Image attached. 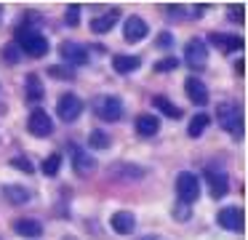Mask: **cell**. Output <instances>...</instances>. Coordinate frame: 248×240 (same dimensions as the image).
<instances>
[{
    "label": "cell",
    "instance_id": "6da1fadb",
    "mask_svg": "<svg viewBox=\"0 0 248 240\" xmlns=\"http://www.w3.org/2000/svg\"><path fill=\"white\" fill-rule=\"evenodd\" d=\"M19 46V51L27 53V56H46L48 53V40H46V35H40L38 30H32V27H19L16 30V40H14Z\"/></svg>",
    "mask_w": 248,
    "mask_h": 240
},
{
    "label": "cell",
    "instance_id": "7a4b0ae2",
    "mask_svg": "<svg viewBox=\"0 0 248 240\" xmlns=\"http://www.w3.org/2000/svg\"><path fill=\"white\" fill-rule=\"evenodd\" d=\"M216 120H219V126L224 128L235 142L243 139V112H240L237 104H230V101L219 104L216 107Z\"/></svg>",
    "mask_w": 248,
    "mask_h": 240
},
{
    "label": "cell",
    "instance_id": "3957f363",
    "mask_svg": "<svg viewBox=\"0 0 248 240\" xmlns=\"http://www.w3.org/2000/svg\"><path fill=\"white\" fill-rule=\"evenodd\" d=\"M176 195L184 206H192L200 195V179L192 174V171H182L176 176Z\"/></svg>",
    "mask_w": 248,
    "mask_h": 240
},
{
    "label": "cell",
    "instance_id": "277c9868",
    "mask_svg": "<svg viewBox=\"0 0 248 240\" xmlns=\"http://www.w3.org/2000/svg\"><path fill=\"white\" fill-rule=\"evenodd\" d=\"M93 112H96L102 120L115 123V120H120V115H123V101H120L118 96H109V94L96 96V99H93Z\"/></svg>",
    "mask_w": 248,
    "mask_h": 240
},
{
    "label": "cell",
    "instance_id": "5b68a950",
    "mask_svg": "<svg viewBox=\"0 0 248 240\" xmlns=\"http://www.w3.org/2000/svg\"><path fill=\"white\" fill-rule=\"evenodd\" d=\"M184 62H187L192 69H203L205 64H208V48H205V40H200V37L187 40V46H184Z\"/></svg>",
    "mask_w": 248,
    "mask_h": 240
},
{
    "label": "cell",
    "instance_id": "8992f818",
    "mask_svg": "<svg viewBox=\"0 0 248 240\" xmlns=\"http://www.w3.org/2000/svg\"><path fill=\"white\" fill-rule=\"evenodd\" d=\"M56 115L64 123H75L78 117L83 115V101L78 99L75 94H64L59 101H56Z\"/></svg>",
    "mask_w": 248,
    "mask_h": 240
},
{
    "label": "cell",
    "instance_id": "52a82bcc",
    "mask_svg": "<svg viewBox=\"0 0 248 240\" xmlns=\"http://www.w3.org/2000/svg\"><path fill=\"white\" fill-rule=\"evenodd\" d=\"M27 128L32 136L38 139H46L54 133V120H51V115L46 110H32L30 112V120H27Z\"/></svg>",
    "mask_w": 248,
    "mask_h": 240
},
{
    "label": "cell",
    "instance_id": "ba28073f",
    "mask_svg": "<svg viewBox=\"0 0 248 240\" xmlns=\"http://www.w3.org/2000/svg\"><path fill=\"white\" fill-rule=\"evenodd\" d=\"M59 53L67 64H75V67H80V64L88 62V48L80 46V43H75V40H64L59 46Z\"/></svg>",
    "mask_w": 248,
    "mask_h": 240
},
{
    "label": "cell",
    "instance_id": "9c48e42d",
    "mask_svg": "<svg viewBox=\"0 0 248 240\" xmlns=\"http://www.w3.org/2000/svg\"><path fill=\"white\" fill-rule=\"evenodd\" d=\"M243 219H246L243 208L230 206V208H221L219 216H216V222H219L224 229H230V232H243V227H246V224H243Z\"/></svg>",
    "mask_w": 248,
    "mask_h": 240
},
{
    "label": "cell",
    "instance_id": "30bf717a",
    "mask_svg": "<svg viewBox=\"0 0 248 240\" xmlns=\"http://www.w3.org/2000/svg\"><path fill=\"white\" fill-rule=\"evenodd\" d=\"M205 179H208V187H211V195L214 197H224L227 195L230 181H227L224 168H214V165H208V168H205Z\"/></svg>",
    "mask_w": 248,
    "mask_h": 240
},
{
    "label": "cell",
    "instance_id": "8fae6325",
    "mask_svg": "<svg viewBox=\"0 0 248 240\" xmlns=\"http://www.w3.org/2000/svg\"><path fill=\"white\" fill-rule=\"evenodd\" d=\"M147 21L141 19V16H128L125 19V30H123V37H125V43H139V40H144L147 37Z\"/></svg>",
    "mask_w": 248,
    "mask_h": 240
},
{
    "label": "cell",
    "instance_id": "7c38bea8",
    "mask_svg": "<svg viewBox=\"0 0 248 240\" xmlns=\"http://www.w3.org/2000/svg\"><path fill=\"white\" fill-rule=\"evenodd\" d=\"M109 227L118 235H131L136 229V216L131 211H115L112 219H109Z\"/></svg>",
    "mask_w": 248,
    "mask_h": 240
},
{
    "label": "cell",
    "instance_id": "4fadbf2b",
    "mask_svg": "<svg viewBox=\"0 0 248 240\" xmlns=\"http://www.w3.org/2000/svg\"><path fill=\"white\" fill-rule=\"evenodd\" d=\"M184 91H187V96L192 99V104H198V107L208 104V88H205V83L200 78H187Z\"/></svg>",
    "mask_w": 248,
    "mask_h": 240
},
{
    "label": "cell",
    "instance_id": "5bb4252c",
    "mask_svg": "<svg viewBox=\"0 0 248 240\" xmlns=\"http://www.w3.org/2000/svg\"><path fill=\"white\" fill-rule=\"evenodd\" d=\"M72 165H75V171L80 176H88V174H93V171H96V160H93L86 149H80V147L72 149Z\"/></svg>",
    "mask_w": 248,
    "mask_h": 240
},
{
    "label": "cell",
    "instance_id": "9a60e30c",
    "mask_svg": "<svg viewBox=\"0 0 248 240\" xmlns=\"http://www.w3.org/2000/svg\"><path fill=\"white\" fill-rule=\"evenodd\" d=\"M14 232L22 238H40L43 235V224L38 219H16L14 222Z\"/></svg>",
    "mask_w": 248,
    "mask_h": 240
},
{
    "label": "cell",
    "instance_id": "2e32d148",
    "mask_svg": "<svg viewBox=\"0 0 248 240\" xmlns=\"http://www.w3.org/2000/svg\"><path fill=\"white\" fill-rule=\"evenodd\" d=\"M118 19H120V11L112 8V11H107V14L96 16V19L91 21V30L96 32V35H104V32H109L115 24H118Z\"/></svg>",
    "mask_w": 248,
    "mask_h": 240
},
{
    "label": "cell",
    "instance_id": "e0dca14e",
    "mask_svg": "<svg viewBox=\"0 0 248 240\" xmlns=\"http://www.w3.org/2000/svg\"><path fill=\"white\" fill-rule=\"evenodd\" d=\"M211 43H214V46H219L221 51L224 53H232V51H243V46H246V43H243V37H237V35H211Z\"/></svg>",
    "mask_w": 248,
    "mask_h": 240
},
{
    "label": "cell",
    "instance_id": "ac0fdd59",
    "mask_svg": "<svg viewBox=\"0 0 248 240\" xmlns=\"http://www.w3.org/2000/svg\"><path fill=\"white\" fill-rule=\"evenodd\" d=\"M109 176L112 179H125V181H136L144 176V168H139V165H128V163H120V165H112L109 168Z\"/></svg>",
    "mask_w": 248,
    "mask_h": 240
},
{
    "label": "cell",
    "instance_id": "d6986e66",
    "mask_svg": "<svg viewBox=\"0 0 248 240\" xmlns=\"http://www.w3.org/2000/svg\"><path fill=\"white\" fill-rule=\"evenodd\" d=\"M112 67H115V72H120V75H131V72H136V69L141 67V59L139 56H112Z\"/></svg>",
    "mask_w": 248,
    "mask_h": 240
},
{
    "label": "cell",
    "instance_id": "ffe728a7",
    "mask_svg": "<svg viewBox=\"0 0 248 240\" xmlns=\"http://www.w3.org/2000/svg\"><path fill=\"white\" fill-rule=\"evenodd\" d=\"M136 131H139V136H155V133L160 131L157 115H139L136 117Z\"/></svg>",
    "mask_w": 248,
    "mask_h": 240
},
{
    "label": "cell",
    "instance_id": "44dd1931",
    "mask_svg": "<svg viewBox=\"0 0 248 240\" xmlns=\"http://www.w3.org/2000/svg\"><path fill=\"white\" fill-rule=\"evenodd\" d=\"M3 195H6L8 203H14V206H24V203L32 200V192L24 190V187H16V184H6L3 187Z\"/></svg>",
    "mask_w": 248,
    "mask_h": 240
},
{
    "label": "cell",
    "instance_id": "7402d4cb",
    "mask_svg": "<svg viewBox=\"0 0 248 240\" xmlns=\"http://www.w3.org/2000/svg\"><path fill=\"white\" fill-rule=\"evenodd\" d=\"M152 104H155L157 110L163 112V115L173 117V120H179V117H182V110H179V107L173 104V101H168L166 96H155V99H152Z\"/></svg>",
    "mask_w": 248,
    "mask_h": 240
},
{
    "label": "cell",
    "instance_id": "603a6c76",
    "mask_svg": "<svg viewBox=\"0 0 248 240\" xmlns=\"http://www.w3.org/2000/svg\"><path fill=\"white\" fill-rule=\"evenodd\" d=\"M27 99L30 101H40L43 99V85H40V78L38 75H27Z\"/></svg>",
    "mask_w": 248,
    "mask_h": 240
},
{
    "label": "cell",
    "instance_id": "cb8c5ba5",
    "mask_svg": "<svg viewBox=\"0 0 248 240\" xmlns=\"http://www.w3.org/2000/svg\"><path fill=\"white\" fill-rule=\"evenodd\" d=\"M208 123H211L208 115H203V112H200V115H195L192 123H189V136H192V139H200V136H203V131L208 128Z\"/></svg>",
    "mask_w": 248,
    "mask_h": 240
},
{
    "label": "cell",
    "instance_id": "d4e9b609",
    "mask_svg": "<svg viewBox=\"0 0 248 240\" xmlns=\"http://www.w3.org/2000/svg\"><path fill=\"white\" fill-rule=\"evenodd\" d=\"M88 144H91L93 149H107L109 147V136L102 131V128H93V131L88 133Z\"/></svg>",
    "mask_w": 248,
    "mask_h": 240
},
{
    "label": "cell",
    "instance_id": "484cf974",
    "mask_svg": "<svg viewBox=\"0 0 248 240\" xmlns=\"http://www.w3.org/2000/svg\"><path fill=\"white\" fill-rule=\"evenodd\" d=\"M59 168H62V155L59 152L48 155V158L43 160V174L46 176H56V174H59Z\"/></svg>",
    "mask_w": 248,
    "mask_h": 240
},
{
    "label": "cell",
    "instance_id": "4316f807",
    "mask_svg": "<svg viewBox=\"0 0 248 240\" xmlns=\"http://www.w3.org/2000/svg\"><path fill=\"white\" fill-rule=\"evenodd\" d=\"M48 75L56 80H75V72H72L70 67H62V64H54V67H48Z\"/></svg>",
    "mask_w": 248,
    "mask_h": 240
},
{
    "label": "cell",
    "instance_id": "83f0119b",
    "mask_svg": "<svg viewBox=\"0 0 248 240\" xmlns=\"http://www.w3.org/2000/svg\"><path fill=\"white\" fill-rule=\"evenodd\" d=\"M22 56H24V53L19 51V46H16V43H8V46L3 48V59H6L8 64H16Z\"/></svg>",
    "mask_w": 248,
    "mask_h": 240
},
{
    "label": "cell",
    "instance_id": "f1b7e54d",
    "mask_svg": "<svg viewBox=\"0 0 248 240\" xmlns=\"http://www.w3.org/2000/svg\"><path fill=\"white\" fill-rule=\"evenodd\" d=\"M80 8H83V5H78V3L67 5L64 19H67V24H70V27H78V24H80Z\"/></svg>",
    "mask_w": 248,
    "mask_h": 240
},
{
    "label": "cell",
    "instance_id": "f546056e",
    "mask_svg": "<svg viewBox=\"0 0 248 240\" xmlns=\"http://www.w3.org/2000/svg\"><path fill=\"white\" fill-rule=\"evenodd\" d=\"M176 59L173 56H168V59H160V62L155 64V72H171V69H176Z\"/></svg>",
    "mask_w": 248,
    "mask_h": 240
},
{
    "label": "cell",
    "instance_id": "4dcf8cb0",
    "mask_svg": "<svg viewBox=\"0 0 248 240\" xmlns=\"http://www.w3.org/2000/svg\"><path fill=\"white\" fill-rule=\"evenodd\" d=\"M11 165H14V168H19V171H24V174H32V163H30L27 158H14Z\"/></svg>",
    "mask_w": 248,
    "mask_h": 240
},
{
    "label": "cell",
    "instance_id": "1f68e13d",
    "mask_svg": "<svg viewBox=\"0 0 248 240\" xmlns=\"http://www.w3.org/2000/svg\"><path fill=\"white\" fill-rule=\"evenodd\" d=\"M230 19L243 21V5H230Z\"/></svg>",
    "mask_w": 248,
    "mask_h": 240
},
{
    "label": "cell",
    "instance_id": "d6a6232c",
    "mask_svg": "<svg viewBox=\"0 0 248 240\" xmlns=\"http://www.w3.org/2000/svg\"><path fill=\"white\" fill-rule=\"evenodd\" d=\"M243 69H246V62H243V59H237V64H235V72H237V75H243Z\"/></svg>",
    "mask_w": 248,
    "mask_h": 240
},
{
    "label": "cell",
    "instance_id": "836d02e7",
    "mask_svg": "<svg viewBox=\"0 0 248 240\" xmlns=\"http://www.w3.org/2000/svg\"><path fill=\"white\" fill-rule=\"evenodd\" d=\"M141 240H166V238H160V235H147V238H141Z\"/></svg>",
    "mask_w": 248,
    "mask_h": 240
},
{
    "label": "cell",
    "instance_id": "e575fe53",
    "mask_svg": "<svg viewBox=\"0 0 248 240\" xmlns=\"http://www.w3.org/2000/svg\"><path fill=\"white\" fill-rule=\"evenodd\" d=\"M3 16H6V11H3V5H0V24H3Z\"/></svg>",
    "mask_w": 248,
    "mask_h": 240
},
{
    "label": "cell",
    "instance_id": "d590c367",
    "mask_svg": "<svg viewBox=\"0 0 248 240\" xmlns=\"http://www.w3.org/2000/svg\"><path fill=\"white\" fill-rule=\"evenodd\" d=\"M64 240H78V238H64Z\"/></svg>",
    "mask_w": 248,
    "mask_h": 240
}]
</instances>
